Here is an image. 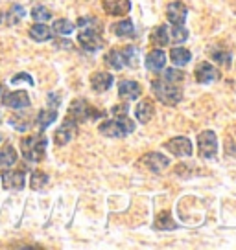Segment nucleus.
<instances>
[{"instance_id":"nucleus-1","label":"nucleus","mask_w":236,"mask_h":250,"mask_svg":"<svg viewBox=\"0 0 236 250\" xmlns=\"http://www.w3.org/2000/svg\"><path fill=\"white\" fill-rule=\"evenodd\" d=\"M79 35L78 41L81 48H85L87 52H96L103 48V39L100 35V22L94 17H83L78 21Z\"/></svg>"},{"instance_id":"nucleus-2","label":"nucleus","mask_w":236,"mask_h":250,"mask_svg":"<svg viewBox=\"0 0 236 250\" xmlns=\"http://www.w3.org/2000/svg\"><path fill=\"white\" fill-rule=\"evenodd\" d=\"M151 88H153V94L161 103L165 105H170V107H175L177 103L183 100V90L175 83H168L163 78L153 79L151 83Z\"/></svg>"},{"instance_id":"nucleus-3","label":"nucleus","mask_w":236,"mask_h":250,"mask_svg":"<svg viewBox=\"0 0 236 250\" xmlns=\"http://www.w3.org/2000/svg\"><path fill=\"white\" fill-rule=\"evenodd\" d=\"M47 147H48V140L43 134H39V136H28V138L21 140L23 156L28 162H33V164H37V162H41L45 158Z\"/></svg>"},{"instance_id":"nucleus-4","label":"nucleus","mask_w":236,"mask_h":250,"mask_svg":"<svg viewBox=\"0 0 236 250\" xmlns=\"http://www.w3.org/2000/svg\"><path fill=\"white\" fill-rule=\"evenodd\" d=\"M98 131L107 138H124L126 134H131L135 131V124L127 116H117V120L103 122Z\"/></svg>"},{"instance_id":"nucleus-5","label":"nucleus","mask_w":236,"mask_h":250,"mask_svg":"<svg viewBox=\"0 0 236 250\" xmlns=\"http://www.w3.org/2000/svg\"><path fill=\"white\" fill-rule=\"evenodd\" d=\"M137 48L133 46H126L120 48V50H111L109 54L105 55V62L113 66L115 70H122L124 64H129V66H137Z\"/></svg>"},{"instance_id":"nucleus-6","label":"nucleus","mask_w":236,"mask_h":250,"mask_svg":"<svg viewBox=\"0 0 236 250\" xmlns=\"http://www.w3.org/2000/svg\"><path fill=\"white\" fill-rule=\"evenodd\" d=\"M105 116V112L96 110L93 105H89L85 100H76L71 103V109H69V118H72L74 122H93L98 118Z\"/></svg>"},{"instance_id":"nucleus-7","label":"nucleus","mask_w":236,"mask_h":250,"mask_svg":"<svg viewBox=\"0 0 236 250\" xmlns=\"http://www.w3.org/2000/svg\"><path fill=\"white\" fill-rule=\"evenodd\" d=\"M197 149H199V155L201 158L211 160L218 153V138L214 131H203L197 136Z\"/></svg>"},{"instance_id":"nucleus-8","label":"nucleus","mask_w":236,"mask_h":250,"mask_svg":"<svg viewBox=\"0 0 236 250\" xmlns=\"http://www.w3.org/2000/svg\"><path fill=\"white\" fill-rule=\"evenodd\" d=\"M78 134V122H74L72 118H67L63 124L59 125V129L54 134V142L57 146H67L72 138H76Z\"/></svg>"},{"instance_id":"nucleus-9","label":"nucleus","mask_w":236,"mask_h":250,"mask_svg":"<svg viewBox=\"0 0 236 250\" xmlns=\"http://www.w3.org/2000/svg\"><path fill=\"white\" fill-rule=\"evenodd\" d=\"M2 105L8 109H28L30 107V96L24 90H17V92H6L2 96Z\"/></svg>"},{"instance_id":"nucleus-10","label":"nucleus","mask_w":236,"mask_h":250,"mask_svg":"<svg viewBox=\"0 0 236 250\" xmlns=\"http://www.w3.org/2000/svg\"><path fill=\"white\" fill-rule=\"evenodd\" d=\"M165 149H168L172 155L175 156H190L192 155V142L187 136H175L172 140H168L165 144Z\"/></svg>"},{"instance_id":"nucleus-11","label":"nucleus","mask_w":236,"mask_h":250,"mask_svg":"<svg viewBox=\"0 0 236 250\" xmlns=\"http://www.w3.org/2000/svg\"><path fill=\"white\" fill-rule=\"evenodd\" d=\"M187 15H189V8L183 2H172L166 8V17L173 26H183L187 21Z\"/></svg>"},{"instance_id":"nucleus-12","label":"nucleus","mask_w":236,"mask_h":250,"mask_svg":"<svg viewBox=\"0 0 236 250\" xmlns=\"http://www.w3.org/2000/svg\"><path fill=\"white\" fill-rule=\"evenodd\" d=\"M105 13L113 17H124L131 9V0H103L102 2Z\"/></svg>"},{"instance_id":"nucleus-13","label":"nucleus","mask_w":236,"mask_h":250,"mask_svg":"<svg viewBox=\"0 0 236 250\" xmlns=\"http://www.w3.org/2000/svg\"><path fill=\"white\" fill-rule=\"evenodd\" d=\"M142 164L148 166L150 171L161 173L165 167L170 166V160H168V156L161 155V153H148V155L142 156Z\"/></svg>"},{"instance_id":"nucleus-14","label":"nucleus","mask_w":236,"mask_h":250,"mask_svg":"<svg viewBox=\"0 0 236 250\" xmlns=\"http://www.w3.org/2000/svg\"><path fill=\"white\" fill-rule=\"evenodd\" d=\"M2 182H4L6 189L19 191L26 184V175H24V171H4L2 173Z\"/></svg>"},{"instance_id":"nucleus-15","label":"nucleus","mask_w":236,"mask_h":250,"mask_svg":"<svg viewBox=\"0 0 236 250\" xmlns=\"http://www.w3.org/2000/svg\"><path fill=\"white\" fill-rule=\"evenodd\" d=\"M141 94H142V88L137 81H129V79H126V81H120V83H118V96L124 98V100H127V102L137 100Z\"/></svg>"},{"instance_id":"nucleus-16","label":"nucleus","mask_w":236,"mask_h":250,"mask_svg":"<svg viewBox=\"0 0 236 250\" xmlns=\"http://www.w3.org/2000/svg\"><path fill=\"white\" fill-rule=\"evenodd\" d=\"M196 79L199 83H212L220 79V70L214 68L211 62H199L196 68Z\"/></svg>"},{"instance_id":"nucleus-17","label":"nucleus","mask_w":236,"mask_h":250,"mask_svg":"<svg viewBox=\"0 0 236 250\" xmlns=\"http://www.w3.org/2000/svg\"><path fill=\"white\" fill-rule=\"evenodd\" d=\"M113 81H115V78L109 72H96L91 78V86H93L94 92H107L113 86Z\"/></svg>"},{"instance_id":"nucleus-18","label":"nucleus","mask_w":236,"mask_h":250,"mask_svg":"<svg viewBox=\"0 0 236 250\" xmlns=\"http://www.w3.org/2000/svg\"><path fill=\"white\" fill-rule=\"evenodd\" d=\"M135 116L141 124H148L151 122V118L155 116V105L151 100H142L137 107H135Z\"/></svg>"},{"instance_id":"nucleus-19","label":"nucleus","mask_w":236,"mask_h":250,"mask_svg":"<svg viewBox=\"0 0 236 250\" xmlns=\"http://www.w3.org/2000/svg\"><path fill=\"white\" fill-rule=\"evenodd\" d=\"M166 64V54L165 50H153V52H150L148 54V57H146V68L151 72H159L163 70Z\"/></svg>"},{"instance_id":"nucleus-20","label":"nucleus","mask_w":236,"mask_h":250,"mask_svg":"<svg viewBox=\"0 0 236 250\" xmlns=\"http://www.w3.org/2000/svg\"><path fill=\"white\" fill-rule=\"evenodd\" d=\"M28 35H30L33 41H37V42H45V41L52 39V30L48 28L47 24L37 22V24H33L32 28L28 30Z\"/></svg>"},{"instance_id":"nucleus-21","label":"nucleus","mask_w":236,"mask_h":250,"mask_svg":"<svg viewBox=\"0 0 236 250\" xmlns=\"http://www.w3.org/2000/svg\"><path fill=\"white\" fill-rule=\"evenodd\" d=\"M57 120V110L55 109H43L37 114V127L41 131H45L47 127H50V124H54Z\"/></svg>"},{"instance_id":"nucleus-22","label":"nucleus","mask_w":236,"mask_h":250,"mask_svg":"<svg viewBox=\"0 0 236 250\" xmlns=\"http://www.w3.org/2000/svg\"><path fill=\"white\" fill-rule=\"evenodd\" d=\"M170 59H172L173 64L183 66V64H187V62L192 59V54H190V50H187V48L175 46L172 52H170Z\"/></svg>"},{"instance_id":"nucleus-23","label":"nucleus","mask_w":236,"mask_h":250,"mask_svg":"<svg viewBox=\"0 0 236 250\" xmlns=\"http://www.w3.org/2000/svg\"><path fill=\"white\" fill-rule=\"evenodd\" d=\"M113 33L117 37H135V26L131 21H120L113 26Z\"/></svg>"},{"instance_id":"nucleus-24","label":"nucleus","mask_w":236,"mask_h":250,"mask_svg":"<svg viewBox=\"0 0 236 250\" xmlns=\"http://www.w3.org/2000/svg\"><path fill=\"white\" fill-rule=\"evenodd\" d=\"M17 162V151L11 146L0 149V167H11Z\"/></svg>"},{"instance_id":"nucleus-25","label":"nucleus","mask_w":236,"mask_h":250,"mask_svg":"<svg viewBox=\"0 0 236 250\" xmlns=\"http://www.w3.org/2000/svg\"><path fill=\"white\" fill-rule=\"evenodd\" d=\"M151 42L155 46L163 48L170 42V37H168V28L166 26H157L155 30L151 31Z\"/></svg>"},{"instance_id":"nucleus-26","label":"nucleus","mask_w":236,"mask_h":250,"mask_svg":"<svg viewBox=\"0 0 236 250\" xmlns=\"http://www.w3.org/2000/svg\"><path fill=\"white\" fill-rule=\"evenodd\" d=\"M153 227L157 228V230H175L177 225H175V221H173L172 215H170L168 211H163V213H159L157 215L155 223H153Z\"/></svg>"},{"instance_id":"nucleus-27","label":"nucleus","mask_w":236,"mask_h":250,"mask_svg":"<svg viewBox=\"0 0 236 250\" xmlns=\"http://www.w3.org/2000/svg\"><path fill=\"white\" fill-rule=\"evenodd\" d=\"M24 15H26V11H24L23 6H19V4H13V6L8 9V15H6V19H8L9 26H15V24H19L21 21H23Z\"/></svg>"},{"instance_id":"nucleus-28","label":"nucleus","mask_w":236,"mask_h":250,"mask_svg":"<svg viewBox=\"0 0 236 250\" xmlns=\"http://www.w3.org/2000/svg\"><path fill=\"white\" fill-rule=\"evenodd\" d=\"M52 30L57 33V35H71L72 31H74V24L71 21H67V19H59V21H55L54 22V28Z\"/></svg>"},{"instance_id":"nucleus-29","label":"nucleus","mask_w":236,"mask_h":250,"mask_svg":"<svg viewBox=\"0 0 236 250\" xmlns=\"http://www.w3.org/2000/svg\"><path fill=\"white\" fill-rule=\"evenodd\" d=\"M48 175L43 171H35L32 173V179H30V186H32V189H43V188L48 184Z\"/></svg>"},{"instance_id":"nucleus-30","label":"nucleus","mask_w":236,"mask_h":250,"mask_svg":"<svg viewBox=\"0 0 236 250\" xmlns=\"http://www.w3.org/2000/svg\"><path fill=\"white\" fill-rule=\"evenodd\" d=\"M32 17H33V21H37V22H47V21L52 19V13H50L45 6H35V8L32 9Z\"/></svg>"},{"instance_id":"nucleus-31","label":"nucleus","mask_w":236,"mask_h":250,"mask_svg":"<svg viewBox=\"0 0 236 250\" xmlns=\"http://www.w3.org/2000/svg\"><path fill=\"white\" fill-rule=\"evenodd\" d=\"M165 81H168V83H181L183 79H185V74H183L181 70H177V68H168V70H165Z\"/></svg>"},{"instance_id":"nucleus-32","label":"nucleus","mask_w":236,"mask_h":250,"mask_svg":"<svg viewBox=\"0 0 236 250\" xmlns=\"http://www.w3.org/2000/svg\"><path fill=\"white\" fill-rule=\"evenodd\" d=\"M172 35H173V41H175V42H185V41L189 39V31L185 30L183 26H173Z\"/></svg>"},{"instance_id":"nucleus-33","label":"nucleus","mask_w":236,"mask_h":250,"mask_svg":"<svg viewBox=\"0 0 236 250\" xmlns=\"http://www.w3.org/2000/svg\"><path fill=\"white\" fill-rule=\"evenodd\" d=\"M212 57H214V61L220 62V64H225V66L231 64V54H229V52H221V54L220 52H214Z\"/></svg>"},{"instance_id":"nucleus-34","label":"nucleus","mask_w":236,"mask_h":250,"mask_svg":"<svg viewBox=\"0 0 236 250\" xmlns=\"http://www.w3.org/2000/svg\"><path fill=\"white\" fill-rule=\"evenodd\" d=\"M9 122H11V125H13V129L21 131V133H23V131H26V129L30 127V125H28V122H26V120H21V118H11Z\"/></svg>"},{"instance_id":"nucleus-35","label":"nucleus","mask_w":236,"mask_h":250,"mask_svg":"<svg viewBox=\"0 0 236 250\" xmlns=\"http://www.w3.org/2000/svg\"><path fill=\"white\" fill-rule=\"evenodd\" d=\"M21 81H26L28 85H33V79L30 74H17V76H13V79H11V83H21Z\"/></svg>"},{"instance_id":"nucleus-36","label":"nucleus","mask_w":236,"mask_h":250,"mask_svg":"<svg viewBox=\"0 0 236 250\" xmlns=\"http://www.w3.org/2000/svg\"><path fill=\"white\" fill-rule=\"evenodd\" d=\"M111 112H113L115 116H127V112H129V107H127L126 103H124V105H115Z\"/></svg>"},{"instance_id":"nucleus-37","label":"nucleus","mask_w":236,"mask_h":250,"mask_svg":"<svg viewBox=\"0 0 236 250\" xmlns=\"http://www.w3.org/2000/svg\"><path fill=\"white\" fill-rule=\"evenodd\" d=\"M0 24H2V13H0Z\"/></svg>"},{"instance_id":"nucleus-38","label":"nucleus","mask_w":236,"mask_h":250,"mask_svg":"<svg viewBox=\"0 0 236 250\" xmlns=\"http://www.w3.org/2000/svg\"><path fill=\"white\" fill-rule=\"evenodd\" d=\"M0 142H2V136H0Z\"/></svg>"},{"instance_id":"nucleus-39","label":"nucleus","mask_w":236,"mask_h":250,"mask_svg":"<svg viewBox=\"0 0 236 250\" xmlns=\"http://www.w3.org/2000/svg\"><path fill=\"white\" fill-rule=\"evenodd\" d=\"M0 90H2V88H0Z\"/></svg>"}]
</instances>
